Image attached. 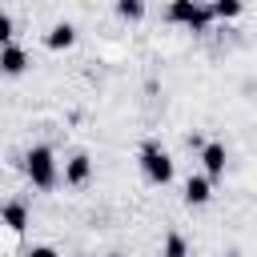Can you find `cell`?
I'll return each mask as SVG.
<instances>
[{
  "mask_svg": "<svg viewBox=\"0 0 257 257\" xmlns=\"http://www.w3.org/2000/svg\"><path fill=\"white\" fill-rule=\"evenodd\" d=\"M44 44H48L52 52H60V48H72V44H76V28H72L68 20H60V24H52V28H48Z\"/></svg>",
  "mask_w": 257,
  "mask_h": 257,
  "instance_id": "9",
  "label": "cell"
},
{
  "mask_svg": "<svg viewBox=\"0 0 257 257\" xmlns=\"http://www.w3.org/2000/svg\"><path fill=\"white\" fill-rule=\"evenodd\" d=\"M0 225H8L12 233H24V225H28V205H24V201L0 205Z\"/></svg>",
  "mask_w": 257,
  "mask_h": 257,
  "instance_id": "8",
  "label": "cell"
},
{
  "mask_svg": "<svg viewBox=\"0 0 257 257\" xmlns=\"http://www.w3.org/2000/svg\"><path fill=\"white\" fill-rule=\"evenodd\" d=\"M104 257H120V253H104Z\"/></svg>",
  "mask_w": 257,
  "mask_h": 257,
  "instance_id": "15",
  "label": "cell"
},
{
  "mask_svg": "<svg viewBox=\"0 0 257 257\" xmlns=\"http://www.w3.org/2000/svg\"><path fill=\"white\" fill-rule=\"evenodd\" d=\"M24 72H28V52L20 44L0 48V76H24Z\"/></svg>",
  "mask_w": 257,
  "mask_h": 257,
  "instance_id": "5",
  "label": "cell"
},
{
  "mask_svg": "<svg viewBox=\"0 0 257 257\" xmlns=\"http://www.w3.org/2000/svg\"><path fill=\"white\" fill-rule=\"evenodd\" d=\"M209 12H213V20H237V16L245 12V4H241V0H213Z\"/></svg>",
  "mask_w": 257,
  "mask_h": 257,
  "instance_id": "10",
  "label": "cell"
},
{
  "mask_svg": "<svg viewBox=\"0 0 257 257\" xmlns=\"http://www.w3.org/2000/svg\"><path fill=\"white\" fill-rule=\"evenodd\" d=\"M165 16H169L173 24H185L189 32H209V24H213L209 4H197V0H173V4L165 8Z\"/></svg>",
  "mask_w": 257,
  "mask_h": 257,
  "instance_id": "2",
  "label": "cell"
},
{
  "mask_svg": "<svg viewBox=\"0 0 257 257\" xmlns=\"http://www.w3.org/2000/svg\"><path fill=\"white\" fill-rule=\"evenodd\" d=\"M225 165H229V149L221 141H205L201 145V173L209 181H217V177H225Z\"/></svg>",
  "mask_w": 257,
  "mask_h": 257,
  "instance_id": "4",
  "label": "cell"
},
{
  "mask_svg": "<svg viewBox=\"0 0 257 257\" xmlns=\"http://www.w3.org/2000/svg\"><path fill=\"white\" fill-rule=\"evenodd\" d=\"M161 257H189V241H185L181 233H169V237H165V249H161Z\"/></svg>",
  "mask_w": 257,
  "mask_h": 257,
  "instance_id": "11",
  "label": "cell"
},
{
  "mask_svg": "<svg viewBox=\"0 0 257 257\" xmlns=\"http://www.w3.org/2000/svg\"><path fill=\"white\" fill-rule=\"evenodd\" d=\"M185 201H189V205H209V201H213V181H209L205 173H193V177L185 181Z\"/></svg>",
  "mask_w": 257,
  "mask_h": 257,
  "instance_id": "7",
  "label": "cell"
},
{
  "mask_svg": "<svg viewBox=\"0 0 257 257\" xmlns=\"http://www.w3.org/2000/svg\"><path fill=\"white\" fill-rule=\"evenodd\" d=\"M24 257H60V253H56L52 245H32V249H28Z\"/></svg>",
  "mask_w": 257,
  "mask_h": 257,
  "instance_id": "14",
  "label": "cell"
},
{
  "mask_svg": "<svg viewBox=\"0 0 257 257\" xmlns=\"http://www.w3.org/2000/svg\"><path fill=\"white\" fill-rule=\"evenodd\" d=\"M116 16H120V20H141V16H145V4H141V0H120V4H116Z\"/></svg>",
  "mask_w": 257,
  "mask_h": 257,
  "instance_id": "12",
  "label": "cell"
},
{
  "mask_svg": "<svg viewBox=\"0 0 257 257\" xmlns=\"http://www.w3.org/2000/svg\"><path fill=\"white\" fill-rule=\"evenodd\" d=\"M92 177V157L88 153H72L64 161V185H84Z\"/></svg>",
  "mask_w": 257,
  "mask_h": 257,
  "instance_id": "6",
  "label": "cell"
},
{
  "mask_svg": "<svg viewBox=\"0 0 257 257\" xmlns=\"http://www.w3.org/2000/svg\"><path fill=\"white\" fill-rule=\"evenodd\" d=\"M24 173H28V181H32L36 189H52V185L60 181L56 153H52L48 145H36V149H28V153H24Z\"/></svg>",
  "mask_w": 257,
  "mask_h": 257,
  "instance_id": "1",
  "label": "cell"
},
{
  "mask_svg": "<svg viewBox=\"0 0 257 257\" xmlns=\"http://www.w3.org/2000/svg\"><path fill=\"white\" fill-rule=\"evenodd\" d=\"M141 173H145L153 185H169V181H173V157H169L161 145L149 141V145L141 149Z\"/></svg>",
  "mask_w": 257,
  "mask_h": 257,
  "instance_id": "3",
  "label": "cell"
},
{
  "mask_svg": "<svg viewBox=\"0 0 257 257\" xmlns=\"http://www.w3.org/2000/svg\"><path fill=\"white\" fill-rule=\"evenodd\" d=\"M8 44H12V16L0 12V48H8Z\"/></svg>",
  "mask_w": 257,
  "mask_h": 257,
  "instance_id": "13",
  "label": "cell"
}]
</instances>
